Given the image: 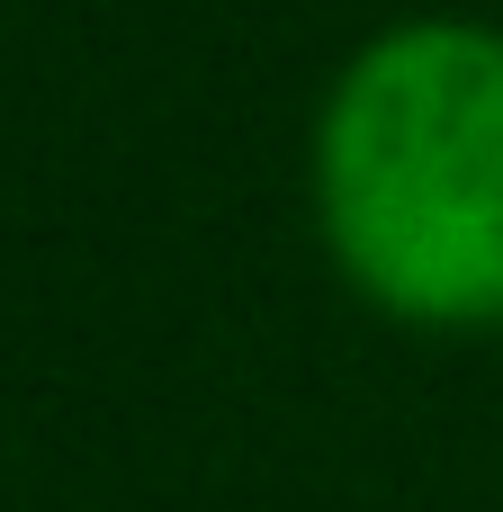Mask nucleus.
I'll list each match as a JSON object with an SVG mask.
<instances>
[{
    "label": "nucleus",
    "instance_id": "nucleus-1",
    "mask_svg": "<svg viewBox=\"0 0 503 512\" xmlns=\"http://www.w3.org/2000/svg\"><path fill=\"white\" fill-rule=\"evenodd\" d=\"M315 216L342 279L441 333L503 324V36L414 18L369 36L315 126Z\"/></svg>",
    "mask_w": 503,
    "mask_h": 512
}]
</instances>
